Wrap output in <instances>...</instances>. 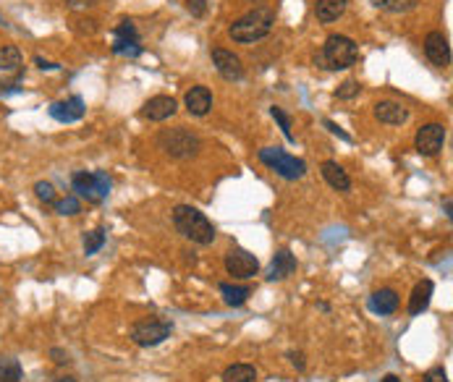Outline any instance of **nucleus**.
I'll return each mask as SVG.
<instances>
[{
    "mask_svg": "<svg viewBox=\"0 0 453 382\" xmlns=\"http://www.w3.org/2000/svg\"><path fill=\"white\" fill-rule=\"evenodd\" d=\"M173 226L181 236L199 246H210L215 241V226H212L207 215L199 212L192 204H178L173 207Z\"/></svg>",
    "mask_w": 453,
    "mask_h": 382,
    "instance_id": "nucleus-1",
    "label": "nucleus"
},
{
    "mask_svg": "<svg viewBox=\"0 0 453 382\" xmlns=\"http://www.w3.org/2000/svg\"><path fill=\"white\" fill-rule=\"evenodd\" d=\"M273 24H276V11L259 6V9L244 14L241 18H236L234 24L228 26V37L234 42H241V45H251V42L265 40L267 34L273 32Z\"/></svg>",
    "mask_w": 453,
    "mask_h": 382,
    "instance_id": "nucleus-2",
    "label": "nucleus"
},
{
    "mask_svg": "<svg viewBox=\"0 0 453 382\" xmlns=\"http://www.w3.org/2000/svg\"><path fill=\"white\" fill-rule=\"evenodd\" d=\"M356 60H359V48L346 34H330L323 50L315 55V65L325 71H343V68H351Z\"/></svg>",
    "mask_w": 453,
    "mask_h": 382,
    "instance_id": "nucleus-3",
    "label": "nucleus"
},
{
    "mask_svg": "<svg viewBox=\"0 0 453 382\" xmlns=\"http://www.w3.org/2000/svg\"><path fill=\"white\" fill-rule=\"evenodd\" d=\"M157 147L173 160H192V157L199 155L202 149V142L194 131L184 129V126H176V129H162L157 134Z\"/></svg>",
    "mask_w": 453,
    "mask_h": 382,
    "instance_id": "nucleus-4",
    "label": "nucleus"
},
{
    "mask_svg": "<svg viewBox=\"0 0 453 382\" xmlns=\"http://www.w3.org/2000/svg\"><path fill=\"white\" fill-rule=\"evenodd\" d=\"M257 157H259V163L273 168V171L286 181H299L304 179V173H307V163H304L301 157L288 155L281 147H262L257 152Z\"/></svg>",
    "mask_w": 453,
    "mask_h": 382,
    "instance_id": "nucleus-5",
    "label": "nucleus"
},
{
    "mask_svg": "<svg viewBox=\"0 0 453 382\" xmlns=\"http://www.w3.org/2000/svg\"><path fill=\"white\" fill-rule=\"evenodd\" d=\"M71 186L76 191V196H81V199H87L92 204H100L103 199H108L110 189H113V181H110V176L105 171H79L71 176Z\"/></svg>",
    "mask_w": 453,
    "mask_h": 382,
    "instance_id": "nucleus-6",
    "label": "nucleus"
},
{
    "mask_svg": "<svg viewBox=\"0 0 453 382\" xmlns=\"http://www.w3.org/2000/svg\"><path fill=\"white\" fill-rule=\"evenodd\" d=\"M173 333V322L170 319H139L129 327V338L137 343L139 349H152V346H160L165 338H170Z\"/></svg>",
    "mask_w": 453,
    "mask_h": 382,
    "instance_id": "nucleus-7",
    "label": "nucleus"
},
{
    "mask_svg": "<svg viewBox=\"0 0 453 382\" xmlns=\"http://www.w3.org/2000/svg\"><path fill=\"white\" fill-rule=\"evenodd\" d=\"M226 270L228 275L239 277V280H249V277H254L259 272V260L251 252L241 249V246H234L226 254Z\"/></svg>",
    "mask_w": 453,
    "mask_h": 382,
    "instance_id": "nucleus-8",
    "label": "nucleus"
},
{
    "mask_svg": "<svg viewBox=\"0 0 453 382\" xmlns=\"http://www.w3.org/2000/svg\"><path fill=\"white\" fill-rule=\"evenodd\" d=\"M445 144V126L443 123H425L420 126L417 137H414V147L417 152L425 157H435Z\"/></svg>",
    "mask_w": 453,
    "mask_h": 382,
    "instance_id": "nucleus-9",
    "label": "nucleus"
},
{
    "mask_svg": "<svg viewBox=\"0 0 453 382\" xmlns=\"http://www.w3.org/2000/svg\"><path fill=\"white\" fill-rule=\"evenodd\" d=\"M212 55V63L218 68V73L226 79V82H241L244 79V65H241V58L234 55L231 50H223V48H212L210 50Z\"/></svg>",
    "mask_w": 453,
    "mask_h": 382,
    "instance_id": "nucleus-10",
    "label": "nucleus"
},
{
    "mask_svg": "<svg viewBox=\"0 0 453 382\" xmlns=\"http://www.w3.org/2000/svg\"><path fill=\"white\" fill-rule=\"evenodd\" d=\"M425 55L429 58V63L437 65V68H445L451 65V45H448V37L443 32H429L425 37Z\"/></svg>",
    "mask_w": 453,
    "mask_h": 382,
    "instance_id": "nucleus-11",
    "label": "nucleus"
},
{
    "mask_svg": "<svg viewBox=\"0 0 453 382\" xmlns=\"http://www.w3.org/2000/svg\"><path fill=\"white\" fill-rule=\"evenodd\" d=\"M48 113H50V118H56V121H61V123H76L84 118L87 107H84V100H81L79 95H73V97H68V100L53 102V105L48 107Z\"/></svg>",
    "mask_w": 453,
    "mask_h": 382,
    "instance_id": "nucleus-12",
    "label": "nucleus"
},
{
    "mask_svg": "<svg viewBox=\"0 0 453 382\" xmlns=\"http://www.w3.org/2000/svg\"><path fill=\"white\" fill-rule=\"evenodd\" d=\"M178 110V102L173 97H168V95H157V97H150L142 105V118H147V121H168L170 115H176Z\"/></svg>",
    "mask_w": 453,
    "mask_h": 382,
    "instance_id": "nucleus-13",
    "label": "nucleus"
},
{
    "mask_svg": "<svg viewBox=\"0 0 453 382\" xmlns=\"http://www.w3.org/2000/svg\"><path fill=\"white\" fill-rule=\"evenodd\" d=\"M296 267H299L296 257H293L288 249H278L276 257H273V262H270V267H267L265 277L270 280V283H276V280H286L288 275L296 272Z\"/></svg>",
    "mask_w": 453,
    "mask_h": 382,
    "instance_id": "nucleus-14",
    "label": "nucleus"
},
{
    "mask_svg": "<svg viewBox=\"0 0 453 382\" xmlns=\"http://www.w3.org/2000/svg\"><path fill=\"white\" fill-rule=\"evenodd\" d=\"M375 118L380 123H388V126H404L409 121V107L393 102V100H382L375 105Z\"/></svg>",
    "mask_w": 453,
    "mask_h": 382,
    "instance_id": "nucleus-15",
    "label": "nucleus"
},
{
    "mask_svg": "<svg viewBox=\"0 0 453 382\" xmlns=\"http://www.w3.org/2000/svg\"><path fill=\"white\" fill-rule=\"evenodd\" d=\"M184 102H187L189 113L202 118V115H207L212 110V92L207 90V87H202V84H197V87H192V90L187 92Z\"/></svg>",
    "mask_w": 453,
    "mask_h": 382,
    "instance_id": "nucleus-16",
    "label": "nucleus"
},
{
    "mask_svg": "<svg viewBox=\"0 0 453 382\" xmlns=\"http://www.w3.org/2000/svg\"><path fill=\"white\" fill-rule=\"evenodd\" d=\"M432 293H435V285H432V280H420V283L414 285L412 296H409V314L412 317H417V314H422V312L429 307V301H432Z\"/></svg>",
    "mask_w": 453,
    "mask_h": 382,
    "instance_id": "nucleus-17",
    "label": "nucleus"
},
{
    "mask_svg": "<svg viewBox=\"0 0 453 382\" xmlns=\"http://www.w3.org/2000/svg\"><path fill=\"white\" fill-rule=\"evenodd\" d=\"M320 173H323V179L328 181V186L335 189V191H351V179H348V173L340 168L338 163H333V160H325L320 165Z\"/></svg>",
    "mask_w": 453,
    "mask_h": 382,
    "instance_id": "nucleus-18",
    "label": "nucleus"
},
{
    "mask_svg": "<svg viewBox=\"0 0 453 382\" xmlns=\"http://www.w3.org/2000/svg\"><path fill=\"white\" fill-rule=\"evenodd\" d=\"M348 9V0H317L315 3V16L320 24H333L338 21Z\"/></svg>",
    "mask_w": 453,
    "mask_h": 382,
    "instance_id": "nucleus-19",
    "label": "nucleus"
},
{
    "mask_svg": "<svg viewBox=\"0 0 453 382\" xmlns=\"http://www.w3.org/2000/svg\"><path fill=\"white\" fill-rule=\"evenodd\" d=\"M367 304H370V309L375 314H393L398 309V293L393 288H380V291H375L370 296Z\"/></svg>",
    "mask_w": 453,
    "mask_h": 382,
    "instance_id": "nucleus-20",
    "label": "nucleus"
},
{
    "mask_svg": "<svg viewBox=\"0 0 453 382\" xmlns=\"http://www.w3.org/2000/svg\"><path fill=\"white\" fill-rule=\"evenodd\" d=\"M220 293L228 307H244L246 299L251 296L249 285H236V283H220Z\"/></svg>",
    "mask_w": 453,
    "mask_h": 382,
    "instance_id": "nucleus-21",
    "label": "nucleus"
},
{
    "mask_svg": "<svg viewBox=\"0 0 453 382\" xmlns=\"http://www.w3.org/2000/svg\"><path fill=\"white\" fill-rule=\"evenodd\" d=\"M257 380V369L251 364H231L223 372V382H254Z\"/></svg>",
    "mask_w": 453,
    "mask_h": 382,
    "instance_id": "nucleus-22",
    "label": "nucleus"
},
{
    "mask_svg": "<svg viewBox=\"0 0 453 382\" xmlns=\"http://www.w3.org/2000/svg\"><path fill=\"white\" fill-rule=\"evenodd\" d=\"M24 369L14 356H0V382H21Z\"/></svg>",
    "mask_w": 453,
    "mask_h": 382,
    "instance_id": "nucleus-23",
    "label": "nucleus"
},
{
    "mask_svg": "<svg viewBox=\"0 0 453 382\" xmlns=\"http://www.w3.org/2000/svg\"><path fill=\"white\" fill-rule=\"evenodd\" d=\"M115 42L113 45H139V32H137V24L131 21V18H123L121 24L115 26Z\"/></svg>",
    "mask_w": 453,
    "mask_h": 382,
    "instance_id": "nucleus-24",
    "label": "nucleus"
},
{
    "mask_svg": "<svg viewBox=\"0 0 453 382\" xmlns=\"http://www.w3.org/2000/svg\"><path fill=\"white\" fill-rule=\"evenodd\" d=\"M21 68V50L16 45L0 48V71H19Z\"/></svg>",
    "mask_w": 453,
    "mask_h": 382,
    "instance_id": "nucleus-25",
    "label": "nucleus"
},
{
    "mask_svg": "<svg viewBox=\"0 0 453 382\" xmlns=\"http://www.w3.org/2000/svg\"><path fill=\"white\" fill-rule=\"evenodd\" d=\"M373 6L388 14H409L420 6V0H373Z\"/></svg>",
    "mask_w": 453,
    "mask_h": 382,
    "instance_id": "nucleus-26",
    "label": "nucleus"
},
{
    "mask_svg": "<svg viewBox=\"0 0 453 382\" xmlns=\"http://www.w3.org/2000/svg\"><path fill=\"white\" fill-rule=\"evenodd\" d=\"M103 246H105V230H103V228H95V230L84 233V254H87V257L98 254Z\"/></svg>",
    "mask_w": 453,
    "mask_h": 382,
    "instance_id": "nucleus-27",
    "label": "nucleus"
},
{
    "mask_svg": "<svg viewBox=\"0 0 453 382\" xmlns=\"http://www.w3.org/2000/svg\"><path fill=\"white\" fill-rule=\"evenodd\" d=\"M270 115L278 121V126H281V131H283V137L288 139V142H296V137H293V131H291V118H288V115H286L278 105L270 107Z\"/></svg>",
    "mask_w": 453,
    "mask_h": 382,
    "instance_id": "nucleus-28",
    "label": "nucleus"
},
{
    "mask_svg": "<svg viewBox=\"0 0 453 382\" xmlns=\"http://www.w3.org/2000/svg\"><path fill=\"white\" fill-rule=\"evenodd\" d=\"M34 194H37V199L45 204H56L58 196H56V186L50 184V181H40V184H34Z\"/></svg>",
    "mask_w": 453,
    "mask_h": 382,
    "instance_id": "nucleus-29",
    "label": "nucleus"
},
{
    "mask_svg": "<svg viewBox=\"0 0 453 382\" xmlns=\"http://www.w3.org/2000/svg\"><path fill=\"white\" fill-rule=\"evenodd\" d=\"M53 207H56L58 215H79V212H81V204H79V199H76V196H66V199H58Z\"/></svg>",
    "mask_w": 453,
    "mask_h": 382,
    "instance_id": "nucleus-30",
    "label": "nucleus"
},
{
    "mask_svg": "<svg viewBox=\"0 0 453 382\" xmlns=\"http://www.w3.org/2000/svg\"><path fill=\"white\" fill-rule=\"evenodd\" d=\"M359 92H362V84L354 82V79H348V82H343L338 90H335V97L338 100H354Z\"/></svg>",
    "mask_w": 453,
    "mask_h": 382,
    "instance_id": "nucleus-31",
    "label": "nucleus"
},
{
    "mask_svg": "<svg viewBox=\"0 0 453 382\" xmlns=\"http://www.w3.org/2000/svg\"><path fill=\"white\" fill-rule=\"evenodd\" d=\"M113 53L115 55H126V58H139L145 50H142V45H113Z\"/></svg>",
    "mask_w": 453,
    "mask_h": 382,
    "instance_id": "nucleus-32",
    "label": "nucleus"
},
{
    "mask_svg": "<svg viewBox=\"0 0 453 382\" xmlns=\"http://www.w3.org/2000/svg\"><path fill=\"white\" fill-rule=\"evenodd\" d=\"M422 382H451V380H448V374H445L443 366H432V369H427V372H425Z\"/></svg>",
    "mask_w": 453,
    "mask_h": 382,
    "instance_id": "nucleus-33",
    "label": "nucleus"
},
{
    "mask_svg": "<svg viewBox=\"0 0 453 382\" xmlns=\"http://www.w3.org/2000/svg\"><path fill=\"white\" fill-rule=\"evenodd\" d=\"M184 6H187V11L192 14V16H204V11H207V0H184Z\"/></svg>",
    "mask_w": 453,
    "mask_h": 382,
    "instance_id": "nucleus-34",
    "label": "nucleus"
},
{
    "mask_svg": "<svg viewBox=\"0 0 453 382\" xmlns=\"http://www.w3.org/2000/svg\"><path fill=\"white\" fill-rule=\"evenodd\" d=\"M50 356H53V361L61 366L71 364V356H68V351H63V349H50Z\"/></svg>",
    "mask_w": 453,
    "mask_h": 382,
    "instance_id": "nucleus-35",
    "label": "nucleus"
},
{
    "mask_svg": "<svg viewBox=\"0 0 453 382\" xmlns=\"http://www.w3.org/2000/svg\"><path fill=\"white\" fill-rule=\"evenodd\" d=\"M288 359H291V364L299 369V372H304L307 369V359H304V354L301 351H288Z\"/></svg>",
    "mask_w": 453,
    "mask_h": 382,
    "instance_id": "nucleus-36",
    "label": "nucleus"
},
{
    "mask_svg": "<svg viewBox=\"0 0 453 382\" xmlns=\"http://www.w3.org/2000/svg\"><path fill=\"white\" fill-rule=\"evenodd\" d=\"M325 129H330V134H335L338 139H343V142H351V137H348L346 131L340 129L338 123H333V121H325Z\"/></svg>",
    "mask_w": 453,
    "mask_h": 382,
    "instance_id": "nucleus-37",
    "label": "nucleus"
},
{
    "mask_svg": "<svg viewBox=\"0 0 453 382\" xmlns=\"http://www.w3.org/2000/svg\"><path fill=\"white\" fill-rule=\"evenodd\" d=\"M92 3H95V0H68L66 6H68L71 11H81V9H89Z\"/></svg>",
    "mask_w": 453,
    "mask_h": 382,
    "instance_id": "nucleus-38",
    "label": "nucleus"
},
{
    "mask_svg": "<svg viewBox=\"0 0 453 382\" xmlns=\"http://www.w3.org/2000/svg\"><path fill=\"white\" fill-rule=\"evenodd\" d=\"M34 63L40 65L42 71H56V68H58V63H50V60H45V58H40V55L34 58Z\"/></svg>",
    "mask_w": 453,
    "mask_h": 382,
    "instance_id": "nucleus-39",
    "label": "nucleus"
},
{
    "mask_svg": "<svg viewBox=\"0 0 453 382\" xmlns=\"http://www.w3.org/2000/svg\"><path fill=\"white\" fill-rule=\"evenodd\" d=\"M443 210H445V218H451L453 212H451V199H445L443 202Z\"/></svg>",
    "mask_w": 453,
    "mask_h": 382,
    "instance_id": "nucleus-40",
    "label": "nucleus"
},
{
    "mask_svg": "<svg viewBox=\"0 0 453 382\" xmlns=\"http://www.w3.org/2000/svg\"><path fill=\"white\" fill-rule=\"evenodd\" d=\"M380 382H401V380H398L396 374H385V377H382Z\"/></svg>",
    "mask_w": 453,
    "mask_h": 382,
    "instance_id": "nucleus-41",
    "label": "nucleus"
},
{
    "mask_svg": "<svg viewBox=\"0 0 453 382\" xmlns=\"http://www.w3.org/2000/svg\"><path fill=\"white\" fill-rule=\"evenodd\" d=\"M56 382H76V377H58Z\"/></svg>",
    "mask_w": 453,
    "mask_h": 382,
    "instance_id": "nucleus-42",
    "label": "nucleus"
},
{
    "mask_svg": "<svg viewBox=\"0 0 453 382\" xmlns=\"http://www.w3.org/2000/svg\"><path fill=\"white\" fill-rule=\"evenodd\" d=\"M249 3H262V0H249Z\"/></svg>",
    "mask_w": 453,
    "mask_h": 382,
    "instance_id": "nucleus-43",
    "label": "nucleus"
},
{
    "mask_svg": "<svg viewBox=\"0 0 453 382\" xmlns=\"http://www.w3.org/2000/svg\"><path fill=\"white\" fill-rule=\"evenodd\" d=\"M0 24H3V18H0Z\"/></svg>",
    "mask_w": 453,
    "mask_h": 382,
    "instance_id": "nucleus-44",
    "label": "nucleus"
}]
</instances>
